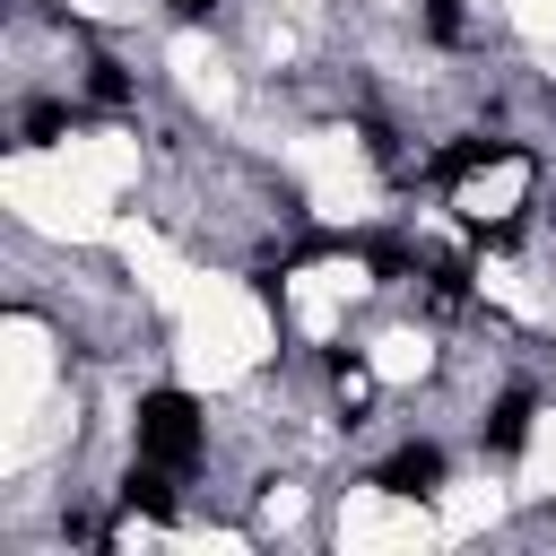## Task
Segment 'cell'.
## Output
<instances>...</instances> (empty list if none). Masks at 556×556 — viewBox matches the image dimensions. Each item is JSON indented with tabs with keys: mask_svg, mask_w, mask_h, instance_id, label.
<instances>
[{
	"mask_svg": "<svg viewBox=\"0 0 556 556\" xmlns=\"http://www.w3.org/2000/svg\"><path fill=\"white\" fill-rule=\"evenodd\" d=\"M139 452L165 460V469H182V460L200 452V408H191L182 391H148V400H139Z\"/></svg>",
	"mask_w": 556,
	"mask_h": 556,
	"instance_id": "1",
	"label": "cell"
},
{
	"mask_svg": "<svg viewBox=\"0 0 556 556\" xmlns=\"http://www.w3.org/2000/svg\"><path fill=\"white\" fill-rule=\"evenodd\" d=\"M434 478H443V452H434V443H408V452L382 460V486H391V495H426Z\"/></svg>",
	"mask_w": 556,
	"mask_h": 556,
	"instance_id": "2",
	"label": "cell"
},
{
	"mask_svg": "<svg viewBox=\"0 0 556 556\" xmlns=\"http://www.w3.org/2000/svg\"><path fill=\"white\" fill-rule=\"evenodd\" d=\"M130 504H139L148 521H165V513H174V478H165V460H148V469H130Z\"/></svg>",
	"mask_w": 556,
	"mask_h": 556,
	"instance_id": "3",
	"label": "cell"
},
{
	"mask_svg": "<svg viewBox=\"0 0 556 556\" xmlns=\"http://www.w3.org/2000/svg\"><path fill=\"white\" fill-rule=\"evenodd\" d=\"M521 434H530V391H513L495 408V452H521Z\"/></svg>",
	"mask_w": 556,
	"mask_h": 556,
	"instance_id": "4",
	"label": "cell"
},
{
	"mask_svg": "<svg viewBox=\"0 0 556 556\" xmlns=\"http://www.w3.org/2000/svg\"><path fill=\"white\" fill-rule=\"evenodd\" d=\"M365 400H374V374H365V365H356V356H339V408H348V417H356V408H365Z\"/></svg>",
	"mask_w": 556,
	"mask_h": 556,
	"instance_id": "5",
	"label": "cell"
},
{
	"mask_svg": "<svg viewBox=\"0 0 556 556\" xmlns=\"http://www.w3.org/2000/svg\"><path fill=\"white\" fill-rule=\"evenodd\" d=\"M426 17H434V35H460V0H426Z\"/></svg>",
	"mask_w": 556,
	"mask_h": 556,
	"instance_id": "6",
	"label": "cell"
},
{
	"mask_svg": "<svg viewBox=\"0 0 556 556\" xmlns=\"http://www.w3.org/2000/svg\"><path fill=\"white\" fill-rule=\"evenodd\" d=\"M165 9H174V17H200V9H208V0H165Z\"/></svg>",
	"mask_w": 556,
	"mask_h": 556,
	"instance_id": "7",
	"label": "cell"
}]
</instances>
